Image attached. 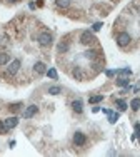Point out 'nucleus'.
Listing matches in <instances>:
<instances>
[{
  "label": "nucleus",
  "mask_w": 140,
  "mask_h": 157,
  "mask_svg": "<svg viewBox=\"0 0 140 157\" xmlns=\"http://www.w3.org/2000/svg\"><path fill=\"white\" fill-rule=\"evenodd\" d=\"M80 42H82L83 45H90V43L95 42V35L92 33V30H85V32H82V35H80Z\"/></svg>",
  "instance_id": "1"
},
{
  "label": "nucleus",
  "mask_w": 140,
  "mask_h": 157,
  "mask_svg": "<svg viewBox=\"0 0 140 157\" xmlns=\"http://www.w3.org/2000/svg\"><path fill=\"white\" fill-rule=\"evenodd\" d=\"M130 42H132V37H130V33L122 32V33H118V35H117V43H118V47H127Z\"/></svg>",
  "instance_id": "2"
},
{
  "label": "nucleus",
  "mask_w": 140,
  "mask_h": 157,
  "mask_svg": "<svg viewBox=\"0 0 140 157\" xmlns=\"http://www.w3.org/2000/svg\"><path fill=\"white\" fill-rule=\"evenodd\" d=\"M52 33H48V32H42L38 35V43L42 47H48V45H52Z\"/></svg>",
  "instance_id": "3"
},
{
  "label": "nucleus",
  "mask_w": 140,
  "mask_h": 157,
  "mask_svg": "<svg viewBox=\"0 0 140 157\" xmlns=\"http://www.w3.org/2000/svg\"><path fill=\"white\" fill-rule=\"evenodd\" d=\"M20 65H22V62H20L18 59H15V60H12V62L8 63V69H7V73L8 75H15L17 72H18V69H20Z\"/></svg>",
  "instance_id": "4"
},
{
  "label": "nucleus",
  "mask_w": 140,
  "mask_h": 157,
  "mask_svg": "<svg viewBox=\"0 0 140 157\" xmlns=\"http://www.w3.org/2000/svg\"><path fill=\"white\" fill-rule=\"evenodd\" d=\"M85 142H87V137H85L83 132H75L73 134V144H75V145L82 147V145H85Z\"/></svg>",
  "instance_id": "5"
},
{
  "label": "nucleus",
  "mask_w": 140,
  "mask_h": 157,
  "mask_svg": "<svg viewBox=\"0 0 140 157\" xmlns=\"http://www.w3.org/2000/svg\"><path fill=\"white\" fill-rule=\"evenodd\" d=\"M37 112H38V107H37V105H28L25 110H23L22 117H23V119H30V117H33Z\"/></svg>",
  "instance_id": "6"
},
{
  "label": "nucleus",
  "mask_w": 140,
  "mask_h": 157,
  "mask_svg": "<svg viewBox=\"0 0 140 157\" xmlns=\"http://www.w3.org/2000/svg\"><path fill=\"white\" fill-rule=\"evenodd\" d=\"M3 122H5L7 129L10 130V129H13V127L18 125V117H15V115H13V117H8V119H5Z\"/></svg>",
  "instance_id": "7"
},
{
  "label": "nucleus",
  "mask_w": 140,
  "mask_h": 157,
  "mask_svg": "<svg viewBox=\"0 0 140 157\" xmlns=\"http://www.w3.org/2000/svg\"><path fill=\"white\" fill-rule=\"evenodd\" d=\"M33 70H35V73H38V75H43V73H47V65L43 62H35Z\"/></svg>",
  "instance_id": "8"
},
{
  "label": "nucleus",
  "mask_w": 140,
  "mask_h": 157,
  "mask_svg": "<svg viewBox=\"0 0 140 157\" xmlns=\"http://www.w3.org/2000/svg\"><path fill=\"white\" fill-rule=\"evenodd\" d=\"M72 110L73 112H77V114H82L83 112V102L80 99H77V100H73L72 102Z\"/></svg>",
  "instance_id": "9"
},
{
  "label": "nucleus",
  "mask_w": 140,
  "mask_h": 157,
  "mask_svg": "<svg viewBox=\"0 0 140 157\" xmlns=\"http://www.w3.org/2000/svg\"><path fill=\"white\" fill-rule=\"evenodd\" d=\"M115 75H118V77H130V75H132V70H130L128 67H125V69H117Z\"/></svg>",
  "instance_id": "10"
},
{
  "label": "nucleus",
  "mask_w": 140,
  "mask_h": 157,
  "mask_svg": "<svg viewBox=\"0 0 140 157\" xmlns=\"http://www.w3.org/2000/svg\"><path fill=\"white\" fill-rule=\"evenodd\" d=\"M118 119H120V112H113V110H110V114H108V122H110V124H115Z\"/></svg>",
  "instance_id": "11"
},
{
  "label": "nucleus",
  "mask_w": 140,
  "mask_h": 157,
  "mask_svg": "<svg viewBox=\"0 0 140 157\" xmlns=\"http://www.w3.org/2000/svg\"><path fill=\"white\" fill-rule=\"evenodd\" d=\"M130 107H132V110H133V112H137V110L140 109V99H138V97L132 99V102H130Z\"/></svg>",
  "instance_id": "12"
},
{
  "label": "nucleus",
  "mask_w": 140,
  "mask_h": 157,
  "mask_svg": "<svg viewBox=\"0 0 140 157\" xmlns=\"http://www.w3.org/2000/svg\"><path fill=\"white\" fill-rule=\"evenodd\" d=\"M115 104H117V107H118V110H120V112L127 110V102H125L123 99H117V100H115Z\"/></svg>",
  "instance_id": "13"
},
{
  "label": "nucleus",
  "mask_w": 140,
  "mask_h": 157,
  "mask_svg": "<svg viewBox=\"0 0 140 157\" xmlns=\"http://www.w3.org/2000/svg\"><path fill=\"white\" fill-rule=\"evenodd\" d=\"M60 92H62V87H58V85L48 87V94H50V95H58Z\"/></svg>",
  "instance_id": "14"
},
{
  "label": "nucleus",
  "mask_w": 140,
  "mask_h": 157,
  "mask_svg": "<svg viewBox=\"0 0 140 157\" xmlns=\"http://www.w3.org/2000/svg\"><path fill=\"white\" fill-rule=\"evenodd\" d=\"M117 85L127 87V85H128V77H118V79H117Z\"/></svg>",
  "instance_id": "15"
},
{
  "label": "nucleus",
  "mask_w": 140,
  "mask_h": 157,
  "mask_svg": "<svg viewBox=\"0 0 140 157\" xmlns=\"http://www.w3.org/2000/svg\"><path fill=\"white\" fill-rule=\"evenodd\" d=\"M57 7H60V9H67V7H70V0H55Z\"/></svg>",
  "instance_id": "16"
},
{
  "label": "nucleus",
  "mask_w": 140,
  "mask_h": 157,
  "mask_svg": "<svg viewBox=\"0 0 140 157\" xmlns=\"http://www.w3.org/2000/svg\"><path fill=\"white\" fill-rule=\"evenodd\" d=\"M102 100H103V95L100 94V95H92V97L88 99V102H90V104H98V102H102Z\"/></svg>",
  "instance_id": "17"
},
{
  "label": "nucleus",
  "mask_w": 140,
  "mask_h": 157,
  "mask_svg": "<svg viewBox=\"0 0 140 157\" xmlns=\"http://www.w3.org/2000/svg\"><path fill=\"white\" fill-rule=\"evenodd\" d=\"M47 75H48L52 80H57V79H58V73H57L55 69H48V70H47Z\"/></svg>",
  "instance_id": "18"
},
{
  "label": "nucleus",
  "mask_w": 140,
  "mask_h": 157,
  "mask_svg": "<svg viewBox=\"0 0 140 157\" xmlns=\"http://www.w3.org/2000/svg\"><path fill=\"white\" fill-rule=\"evenodd\" d=\"M10 60V55L8 53H0V65H5V63H8Z\"/></svg>",
  "instance_id": "19"
},
{
  "label": "nucleus",
  "mask_w": 140,
  "mask_h": 157,
  "mask_svg": "<svg viewBox=\"0 0 140 157\" xmlns=\"http://www.w3.org/2000/svg\"><path fill=\"white\" fill-rule=\"evenodd\" d=\"M95 55H97V52H95V50H87V52L83 53V57H85V59H88V60L95 59Z\"/></svg>",
  "instance_id": "20"
},
{
  "label": "nucleus",
  "mask_w": 140,
  "mask_h": 157,
  "mask_svg": "<svg viewBox=\"0 0 140 157\" xmlns=\"http://www.w3.org/2000/svg\"><path fill=\"white\" fill-rule=\"evenodd\" d=\"M67 50H68V43H67V42H60L58 43V52L63 53V52H67Z\"/></svg>",
  "instance_id": "21"
},
{
  "label": "nucleus",
  "mask_w": 140,
  "mask_h": 157,
  "mask_svg": "<svg viewBox=\"0 0 140 157\" xmlns=\"http://www.w3.org/2000/svg\"><path fill=\"white\" fill-rule=\"evenodd\" d=\"M73 77H75L77 80H82V79H83V73H82V70H80V69H75V70H73Z\"/></svg>",
  "instance_id": "22"
},
{
  "label": "nucleus",
  "mask_w": 140,
  "mask_h": 157,
  "mask_svg": "<svg viewBox=\"0 0 140 157\" xmlns=\"http://www.w3.org/2000/svg\"><path fill=\"white\" fill-rule=\"evenodd\" d=\"M7 132H8V129H7L5 122H3V120H0V134H7Z\"/></svg>",
  "instance_id": "23"
},
{
  "label": "nucleus",
  "mask_w": 140,
  "mask_h": 157,
  "mask_svg": "<svg viewBox=\"0 0 140 157\" xmlns=\"http://www.w3.org/2000/svg\"><path fill=\"white\" fill-rule=\"evenodd\" d=\"M20 107H22V104H20V102H17V104H10V105H8V109H10V110H18Z\"/></svg>",
  "instance_id": "24"
},
{
  "label": "nucleus",
  "mask_w": 140,
  "mask_h": 157,
  "mask_svg": "<svg viewBox=\"0 0 140 157\" xmlns=\"http://www.w3.org/2000/svg\"><path fill=\"white\" fill-rule=\"evenodd\" d=\"M100 29H102V22H97V23H93V25H92V30H93V32H98Z\"/></svg>",
  "instance_id": "25"
},
{
  "label": "nucleus",
  "mask_w": 140,
  "mask_h": 157,
  "mask_svg": "<svg viewBox=\"0 0 140 157\" xmlns=\"http://www.w3.org/2000/svg\"><path fill=\"white\" fill-rule=\"evenodd\" d=\"M133 129H135V137H137V139H140V124H135Z\"/></svg>",
  "instance_id": "26"
},
{
  "label": "nucleus",
  "mask_w": 140,
  "mask_h": 157,
  "mask_svg": "<svg viewBox=\"0 0 140 157\" xmlns=\"http://www.w3.org/2000/svg\"><path fill=\"white\" fill-rule=\"evenodd\" d=\"M105 75L107 77H113L115 75V70H105Z\"/></svg>",
  "instance_id": "27"
},
{
  "label": "nucleus",
  "mask_w": 140,
  "mask_h": 157,
  "mask_svg": "<svg viewBox=\"0 0 140 157\" xmlns=\"http://www.w3.org/2000/svg\"><path fill=\"white\" fill-rule=\"evenodd\" d=\"M7 2H10V3H13V2H18V0H7Z\"/></svg>",
  "instance_id": "28"
}]
</instances>
